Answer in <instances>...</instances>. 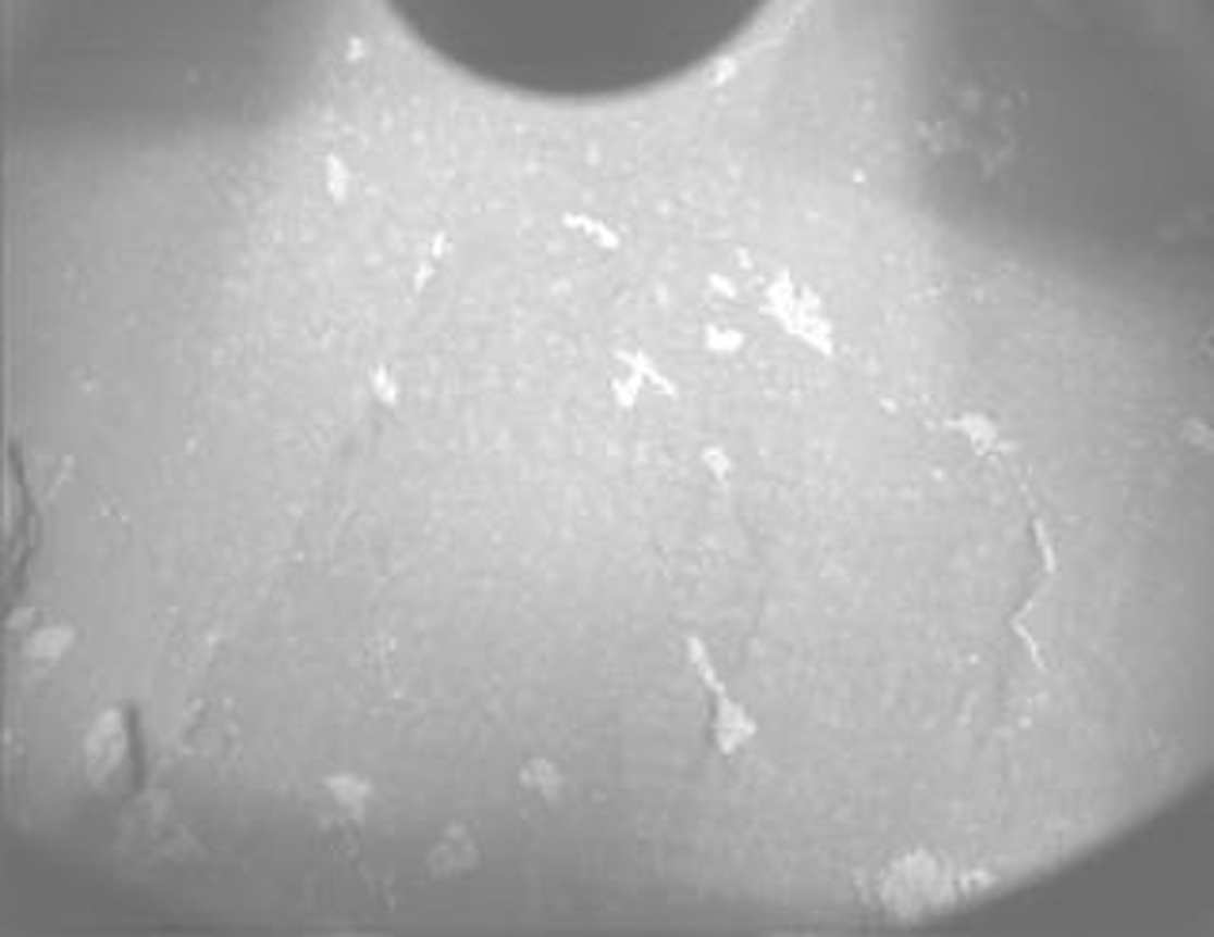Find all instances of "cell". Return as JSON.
Wrapping results in <instances>:
<instances>
[{"label":"cell","instance_id":"obj_1","mask_svg":"<svg viewBox=\"0 0 1214 937\" xmlns=\"http://www.w3.org/2000/svg\"><path fill=\"white\" fill-rule=\"evenodd\" d=\"M474 862H479V850H474L471 835L459 832V827H456V832H448L445 839L433 847V854H430L433 873H441V877H453V873L471 870Z\"/></svg>","mask_w":1214,"mask_h":937},{"label":"cell","instance_id":"obj_2","mask_svg":"<svg viewBox=\"0 0 1214 937\" xmlns=\"http://www.w3.org/2000/svg\"><path fill=\"white\" fill-rule=\"evenodd\" d=\"M520 789H524L528 797H535V801H555L558 794H562V774H558L555 763H528L524 771H520Z\"/></svg>","mask_w":1214,"mask_h":937}]
</instances>
